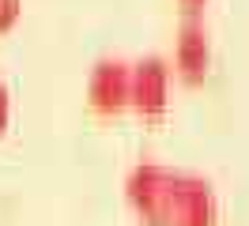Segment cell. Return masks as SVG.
I'll use <instances>...</instances> for the list:
<instances>
[{
	"mask_svg": "<svg viewBox=\"0 0 249 226\" xmlns=\"http://www.w3.org/2000/svg\"><path fill=\"white\" fill-rule=\"evenodd\" d=\"M212 68V42H208V27H204L200 15H185V23L178 30V42H174V72L185 79L189 87H196L208 79Z\"/></svg>",
	"mask_w": 249,
	"mask_h": 226,
	"instance_id": "cell-3",
	"label": "cell"
},
{
	"mask_svg": "<svg viewBox=\"0 0 249 226\" xmlns=\"http://www.w3.org/2000/svg\"><path fill=\"white\" fill-rule=\"evenodd\" d=\"M124 200L147 226H219L215 189L159 162H140L124 177Z\"/></svg>",
	"mask_w": 249,
	"mask_h": 226,
	"instance_id": "cell-1",
	"label": "cell"
},
{
	"mask_svg": "<svg viewBox=\"0 0 249 226\" xmlns=\"http://www.w3.org/2000/svg\"><path fill=\"white\" fill-rule=\"evenodd\" d=\"M12 128V90H8V83L0 79V136Z\"/></svg>",
	"mask_w": 249,
	"mask_h": 226,
	"instance_id": "cell-6",
	"label": "cell"
},
{
	"mask_svg": "<svg viewBox=\"0 0 249 226\" xmlns=\"http://www.w3.org/2000/svg\"><path fill=\"white\" fill-rule=\"evenodd\" d=\"M208 4V0H181V8H185L189 15H200V8Z\"/></svg>",
	"mask_w": 249,
	"mask_h": 226,
	"instance_id": "cell-7",
	"label": "cell"
},
{
	"mask_svg": "<svg viewBox=\"0 0 249 226\" xmlns=\"http://www.w3.org/2000/svg\"><path fill=\"white\" fill-rule=\"evenodd\" d=\"M23 19V0H0V34H12Z\"/></svg>",
	"mask_w": 249,
	"mask_h": 226,
	"instance_id": "cell-5",
	"label": "cell"
},
{
	"mask_svg": "<svg viewBox=\"0 0 249 226\" xmlns=\"http://www.w3.org/2000/svg\"><path fill=\"white\" fill-rule=\"evenodd\" d=\"M128 105L143 121H159L170 105V68L162 57H143L132 64V83H128Z\"/></svg>",
	"mask_w": 249,
	"mask_h": 226,
	"instance_id": "cell-2",
	"label": "cell"
},
{
	"mask_svg": "<svg viewBox=\"0 0 249 226\" xmlns=\"http://www.w3.org/2000/svg\"><path fill=\"white\" fill-rule=\"evenodd\" d=\"M128 83H132V64L124 60H98L87 79V102L94 113L113 117L128 109Z\"/></svg>",
	"mask_w": 249,
	"mask_h": 226,
	"instance_id": "cell-4",
	"label": "cell"
}]
</instances>
